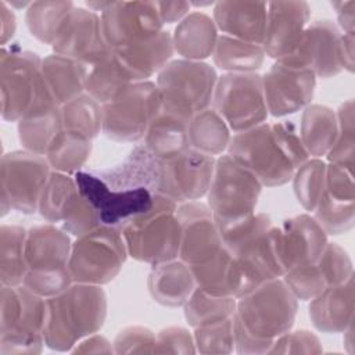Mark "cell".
Instances as JSON below:
<instances>
[{
  "label": "cell",
  "mask_w": 355,
  "mask_h": 355,
  "mask_svg": "<svg viewBox=\"0 0 355 355\" xmlns=\"http://www.w3.org/2000/svg\"><path fill=\"white\" fill-rule=\"evenodd\" d=\"M161 161L141 143L118 164L73 175L80 194L96 208L101 223L121 227L148 211L158 194Z\"/></svg>",
  "instance_id": "cell-1"
},
{
  "label": "cell",
  "mask_w": 355,
  "mask_h": 355,
  "mask_svg": "<svg viewBox=\"0 0 355 355\" xmlns=\"http://www.w3.org/2000/svg\"><path fill=\"white\" fill-rule=\"evenodd\" d=\"M226 153L266 187L291 182L295 169L311 158L293 121L263 122L233 133Z\"/></svg>",
  "instance_id": "cell-2"
},
{
  "label": "cell",
  "mask_w": 355,
  "mask_h": 355,
  "mask_svg": "<svg viewBox=\"0 0 355 355\" xmlns=\"http://www.w3.org/2000/svg\"><path fill=\"white\" fill-rule=\"evenodd\" d=\"M46 302L44 343L53 351L69 352L105 323L108 302L103 286L72 283Z\"/></svg>",
  "instance_id": "cell-3"
},
{
  "label": "cell",
  "mask_w": 355,
  "mask_h": 355,
  "mask_svg": "<svg viewBox=\"0 0 355 355\" xmlns=\"http://www.w3.org/2000/svg\"><path fill=\"white\" fill-rule=\"evenodd\" d=\"M176 208L173 200L157 194L148 211L119 227L130 258L153 266L179 257L180 225Z\"/></svg>",
  "instance_id": "cell-4"
},
{
  "label": "cell",
  "mask_w": 355,
  "mask_h": 355,
  "mask_svg": "<svg viewBox=\"0 0 355 355\" xmlns=\"http://www.w3.org/2000/svg\"><path fill=\"white\" fill-rule=\"evenodd\" d=\"M46 298L21 286H1L0 355H35L43 351Z\"/></svg>",
  "instance_id": "cell-5"
},
{
  "label": "cell",
  "mask_w": 355,
  "mask_h": 355,
  "mask_svg": "<svg viewBox=\"0 0 355 355\" xmlns=\"http://www.w3.org/2000/svg\"><path fill=\"white\" fill-rule=\"evenodd\" d=\"M128 257L121 229L101 225L72 241L68 269L73 283L104 286L119 275Z\"/></svg>",
  "instance_id": "cell-6"
},
{
  "label": "cell",
  "mask_w": 355,
  "mask_h": 355,
  "mask_svg": "<svg viewBox=\"0 0 355 355\" xmlns=\"http://www.w3.org/2000/svg\"><path fill=\"white\" fill-rule=\"evenodd\" d=\"M297 311V297L279 277L239 297L234 316L254 336L275 341L293 329Z\"/></svg>",
  "instance_id": "cell-7"
},
{
  "label": "cell",
  "mask_w": 355,
  "mask_h": 355,
  "mask_svg": "<svg viewBox=\"0 0 355 355\" xmlns=\"http://www.w3.org/2000/svg\"><path fill=\"white\" fill-rule=\"evenodd\" d=\"M262 183L227 153L216 157L207 204L215 222H232L255 212Z\"/></svg>",
  "instance_id": "cell-8"
},
{
  "label": "cell",
  "mask_w": 355,
  "mask_h": 355,
  "mask_svg": "<svg viewBox=\"0 0 355 355\" xmlns=\"http://www.w3.org/2000/svg\"><path fill=\"white\" fill-rule=\"evenodd\" d=\"M215 67L205 61L173 58L155 76L162 105L196 115L212 104L218 82Z\"/></svg>",
  "instance_id": "cell-9"
},
{
  "label": "cell",
  "mask_w": 355,
  "mask_h": 355,
  "mask_svg": "<svg viewBox=\"0 0 355 355\" xmlns=\"http://www.w3.org/2000/svg\"><path fill=\"white\" fill-rule=\"evenodd\" d=\"M161 104L155 82H133L103 105V133L114 141H140Z\"/></svg>",
  "instance_id": "cell-10"
},
{
  "label": "cell",
  "mask_w": 355,
  "mask_h": 355,
  "mask_svg": "<svg viewBox=\"0 0 355 355\" xmlns=\"http://www.w3.org/2000/svg\"><path fill=\"white\" fill-rule=\"evenodd\" d=\"M43 58L17 44L0 50V92L1 118L18 122L31 108L42 83Z\"/></svg>",
  "instance_id": "cell-11"
},
{
  "label": "cell",
  "mask_w": 355,
  "mask_h": 355,
  "mask_svg": "<svg viewBox=\"0 0 355 355\" xmlns=\"http://www.w3.org/2000/svg\"><path fill=\"white\" fill-rule=\"evenodd\" d=\"M211 107L225 119L233 133L266 122L269 112L261 75L258 72L222 73L218 78Z\"/></svg>",
  "instance_id": "cell-12"
},
{
  "label": "cell",
  "mask_w": 355,
  "mask_h": 355,
  "mask_svg": "<svg viewBox=\"0 0 355 355\" xmlns=\"http://www.w3.org/2000/svg\"><path fill=\"white\" fill-rule=\"evenodd\" d=\"M50 173L44 155L24 148L4 153L0 159V197L7 198L18 212L35 214Z\"/></svg>",
  "instance_id": "cell-13"
},
{
  "label": "cell",
  "mask_w": 355,
  "mask_h": 355,
  "mask_svg": "<svg viewBox=\"0 0 355 355\" xmlns=\"http://www.w3.org/2000/svg\"><path fill=\"white\" fill-rule=\"evenodd\" d=\"M100 19L112 50L150 40L164 31L155 1H110Z\"/></svg>",
  "instance_id": "cell-14"
},
{
  "label": "cell",
  "mask_w": 355,
  "mask_h": 355,
  "mask_svg": "<svg viewBox=\"0 0 355 355\" xmlns=\"http://www.w3.org/2000/svg\"><path fill=\"white\" fill-rule=\"evenodd\" d=\"M261 79L269 115L282 118L312 103L318 78L311 69L275 61Z\"/></svg>",
  "instance_id": "cell-15"
},
{
  "label": "cell",
  "mask_w": 355,
  "mask_h": 355,
  "mask_svg": "<svg viewBox=\"0 0 355 355\" xmlns=\"http://www.w3.org/2000/svg\"><path fill=\"white\" fill-rule=\"evenodd\" d=\"M215 157L187 148L184 153L161 161L158 194L176 204L205 197L215 168Z\"/></svg>",
  "instance_id": "cell-16"
},
{
  "label": "cell",
  "mask_w": 355,
  "mask_h": 355,
  "mask_svg": "<svg viewBox=\"0 0 355 355\" xmlns=\"http://www.w3.org/2000/svg\"><path fill=\"white\" fill-rule=\"evenodd\" d=\"M272 236L284 273L318 261L329 243L326 232L309 214H300L272 226Z\"/></svg>",
  "instance_id": "cell-17"
},
{
  "label": "cell",
  "mask_w": 355,
  "mask_h": 355,
  "mask_svg": "<svg viewBox=\"0 0 355 355\" xmlns=\"http://www.w3.org/2000/svg\"><path fill=\"white\" fill-rule=\"evenodd\" d=\"M340 37L341 32L333 21L318 19L309 22L293 54L279 61L311 69L316 78L327 79L337 76L343 72Z\"/></svg>",
  "instance_id": "cell-18"
},
{
  "label": "cell",
  "mask_w": 355,
  "mask_h": 355,
  "mask_svg": "<svg viewBox=\"0 0 355 355\" xmlns=\"http://www.w3.org/2000/svg\"><path fill=\"white\" fill-rule=\"evenodd\" d=\"M352 275L354 266L348 252L337 243H327L318 261L294 268L286 272L282 279L297 300L309 301Z\"/></svg>",
  "instance_id": "cell-19"
},
{
  "label": "cell",
  "mask_w": 355,
  "mask_h": 355,
  "mask_svg": "<svg viewBox=\"0 0 355 355\" xmlns=\"http://www.w3.org/2000/svg\"><path fill=\"white\" fill-rule=\"evenodd\" d=\"M51 49L53 53L76 60L86 67L111 51L103 35L100 14L78 6L69 12Z\"/></svg>",
  "instance_id": "cell-20"
},
{
  "label": "cell",
  "mask_w": 355,
  "mask_h": 355,
  "mask_svg": "<svg viewBox=\"0 0 355 355\" xmlns=\"http://www.w3.org/2000/svg\"><path fill=\"white\" fill-rule=\"evenodd\" d=\"M176 215L180 225L178 258L184 263L189 266L200 263L223 247L214 214L208 204L200 200L178 204Z\"/></svg>",
  "instance_id": "cell-21"
},
{
  "label": "cell",
  "mask_w": 355,
  "mask_h": 355,
  "mask_svg": "<svg viewBox=\"0 0 355 355\" xmlns=\"http://www.w3.org/2000/svg\"><path fill=\"white\" fill-rule=\"evenodd\" d=\"M309 18L311 6L306 1H268L266 29L262 42L266 57L279 61L293 54Z\"/></svg>",
  "instance_id": "cell-22"
},
{
  "label": "cell",
  "mask_w": 355,
  "mask_h": 355,
  "mask_svg": "<svg viewBox=\"0 0 355 355\" xmlns=\"http://www.w3.org/2000/svg\"><path fill=\"white\" fill-rule=\"evenodd\" d=\"M18 140L24 150L46 155L62 129L61 105L44 82L28 112L17 122Z\"/></svg>",
  "instance_id": "cell-23"
},
{
  "label": "cell",
  "mask_w": 355,
  "mask_h": 355,
  "mask_svg": "<svg viewBox=\"0 0 355 355\" xmlns=\"http://www.w3.org/2000/svg\"><path fill=\"white\" fill-rule=\"evenodd\" d=\"M268 1L222 0L212 8V19L222 35L262 44Z\"/></svg>",
  "instance_id": "cell-24"
},
{
  "label": "cell",
  "mask_w": 355,
  "mask_h": 355,
  "mask_svg": "<svg viewBox=\"0 0 355 355\" xmlns=\"http://www.w3.org/2000/svg\"><path fill=\"white\" fill-rule=\"evenodd\" d=\"M71 248V236L54 223L47 222L28 229L25 240L28 270L49 272L67 269Z\"/></svg>",
  "instance_id": "cell-25"
},
{
  "label": "cell",
  "mask_w": 355,
  "mask_h": 355,
  "mask_svg": "<svg viewBox=\"0 0 355 355\" xmlns=\"http://www.w3.org/2000/svg\"><path fill=\"white\" fill-rule=\"evenodd\" d=\"M114 53L132 82H144L157 76L173 60L175 50L171 32L164 29L150 40L114 49Z\"/></svg>",
  "instance_id": "cell-26"
},
{
  "label": "cell",
  "mask_w": 355,
  "mask_h": 355,
  "mask_svg": "<svg viewBox=\"0 0 355 355\" xmlns=\"http://www.w3.org/2000/svg\"><path fill=\"white\" fill-rule=\"evenodd\" d=\"M309 318L322 333H343L354 323V275L309 300Z\"/></svg>",
  "instance_id": "cell-27"
},
{
  "label": "cell",
  "mask_w": 355,
  "mask_h": 355,
  "mask_svg": "<svg viewBox=\"0 0 355 355\" xmlns=\"http://www.w3.org/2000/svg\"><path fill=\"white\" fill-rule=\"evenodd\" d=\"M191 118L193 115L161 104L159 111L144 135L143 144L159 161H165L184 153L190 148L189 126Z\"/></svg>",
  "instance_id": "cell-28"
},
{
  "label": "cell",
  "mask_w": 355,
  "mask_h": 355,
  "mask_svg": "<svg viewBox=\"0 0 355 355\" xmlns=\"http://www.w3.org/2000/svg\"><path fill=\"white\" fill-rule=\"evenodd\" d=\"M196 287L190 266L179 258L153 265L147 277L151 298L162 306H183Z\"/></svg>",
  "instance_id": "cell-29"
},
{
  "label": "cell",
  "mask_w": 355,
  "mask_h": 355,
  "mask_svg": "<svg viewBox=\"0 0 355 355\" xmlns=\"http://www.w3.org/2000/svg\"><path fill=\"white\" fill-rule=\"evenodd\" d=\"M171 36L175 54L184 60L204 61L212 55L219 31L211 15L197 10L176 24Z\"/></svg>",
  "instance_id": "cell-30"
},
{
  "label": "cell",
  "mask_w": 355,
  "mask_h": 355,
  "mask_svg": "<svg viewBox=\"0 0 355 355\" xmlns=\"http://www.w3.org/2000/svg\"><path fill=\"white\" fill-rule=\"evenodd\" d=\"M196 286L216 297H234L240 291V270L234 257L222 247L208 259L191 265Z\"/></svg>",
  "instance_id": "cell-31"
},
{
  "label": "cell",
  "mask_w": 355,
  "mask_h": 355,
  "mask_svg": "<svg viewBox=\"0 0 355 355\" xmlns=\"http://www.w3.org/2000/svg\"><path fill=\"white\" fill-rule=\"evenodd\" d=\"M42 75L60 105L85 93L87 67L76 60L51 53L42 61Z\"/></svg>",
  "instance_id": "cell-32"
},
{
  "label": "cell",
  "mask_w": 355,
  "mask_h": 355,
  "mask_svg": "<svg viewBox=\"0 0 355 355\" xmlns=\"http://www.w3.org/2000/svg\"><path fill=\"white\" fill-rule=\"evenodd\" d=\"M298 132L309 157H324L338 132L336 111L327 105L311 103L302 110Z\"/></svg>",
  "instance_id": "cell-33"
},
{
  "label": "cell",
  "mask_w": 355,
  "mask_h": 355,
  "mask_svg": "<svg viewBox=\"0 0 355 355\" xmlns=\"http://www.w3.org/2000/svg\"><path fill=\"white\" fill-rule=\"evenodd\" d=\"M211 57L214 65L223 73H245L257 72L262 67L266 54L262 44L219 33Z\"/></svg>",
  "instance_id": "cell-34"
},
{
  "label": "cell",
  "mask_w": 355,
  "mask_h": 355,
  "mask_svg": "<svg viewBox=\"0 0 355 355\" xmlns=\"http://www.w3.org/2000/svg\"><path fill=\"white\" fill-rule=\"evenodd\" d=\"M232 133L225 119L209 107L193 115L190 121V148L216 158V155L219 157L227 151Z\"/></svg>",
  "instance_id": "cell-35"
},
{
  "label": "cell",
  "mask_w": 355,
  "mask_h": 355,
  "mask_svg": "<svg viewBox=\"0 0 355 355\" xmlns=\"http://www.w3.org/2000/svg\"><path fill=\"white\" fill-rule=\"evenodd\" d=\"M130 83L133 82L111 49L107 55L87 67L85 93L104 105L114 100Z\"/></svg>",
  "instance_id": "cell-36"
},
{
  "label": "cell",
  "mask_w": 355,
  "mask_h": 355,
  "mask_svg": "<svg viewBox=\"0 0 355 355\" xmlns=\"http://www.w3.org/2000/svg\"><path fill=\"white\" fill-rule=\"evenodd\" d=\"M28 230L18 225L0 227V283L1 286H21L28 273L25 259V240Z\"/></svg>",
  "instance_id": "cell-37"
},
{
  "label": "cell",
  "mask_w": 355,
  "mask_h": 355,
  "mask_svg": "<svg viewBox=\"0 0 355 355\" xmlns=\"http://www.w3.org/2000/svg\"><path fill=\"white\" fill-rule=\"evenodd\" d=\"M73 7L72 1H32L25 10L29 33L39 42L53 46Z\"/></svg>",
  "instance_id": "cell-38"
},
{
  "label": "cell",
  "mask_w": 355,
  "mask_h": 355,
  "mask_svg": "<svg viewBox=\"0 0 355 355\" xmlns=\"http://www.w3.org/2000/svg\"><path fill=\"white\" fill-rule=\"evenodd\" d=\"M62 129L69 133L96 139L103 133V105L87 93L61 105Z\"/></svg>",
  "instance_id": "cell-39"
},
{
  "label": "cell",
  "mask_w": 355,
  "mask_h": 355,
  "mask_svg": "<svg viewBox=\"0 0 355 355\" xmlns=\"http://www.w3.org/2000/svg\"><path fill=\"white\" fill-rule=\"evenodd\" d=\"M78 194L79 189L72 175L51 171L42 190L37 212L49 223H61Z\"/></svg>",
  "instance_id": "cell-40"
},
{
  "label": "cell",
  "mask_w": 355,
  "mask_h": 355,
  "mask_svg": "<svg viewBox=\"0 0 355 355\" xmlns=\"http://www.w3.org/2000/svg\"><path fill=\"white\" fill-rule=\"evenodd\" d=\"M92 150L93 140L62 130L44 157L51 171L73 176L85 168Z\"/></svg>",
  "instance_id": "cell-41"
},
{
  "label": "cell",
  "mask_w": 355,
  "mask_h": 355,
  "mask_svg": "<svg viewBox=\"0 0 355 355\" xmlns=\"http://www.w3.org/2000/svg\"><path fill=\"white\" fill-rule=\"evenodd\" d=\"M236 302L237 298L234 297H216L196 287L183 305V315L189 326L194 329L233 316L236 313Z\"/></svg>",
  "instance_id": "cell-42"
},
{
  "label": "cell",
  "mask_w": 355,
  "mask_h": 355,
  "mask_svg": "<svg viewBox=\"0 0 355 355\" xmlns=\"http://www.w3.org/2000/svg\"><path fill=\"white\" fill-rule=\"evenodd\" d=\"M326 162L322 158H309L298 166L291 178L294 194L305 211L312 212L324 191Z\"/></svg>",
  "instance_id": "cell-43"
},
{
  "label": "cell",
  "mask_w": 355,
  "mask_h": 355,
  "mask_svg": "<svg viewBox=\"0 0 355 355\" xmlns=\"http://www.w3.org/2000/svg\"><path fill=\"white\" fill-rule=\"evenodd\" d=\"M338 132L337 137L324 155L329 164L341 165L354 171L355 166V122H354V101H344L336 111Z\"/></svg>",
  "instance_id": "cell-44"
},
{
  "label": "cell",
  "mask_w": 355,
  "mask_h": 355,
  "mask_svg": "<svg viewBox=\"0 0 355 355\" xmlns=\"http://www.w3.org/2000/svg\"><path fill=\"white\" fill-rule=\"evenodd\" d=\"M311 215L327 236L347 233L354 227L355 201L336 200L323 191Z\"/></svg>",
  "instance_id": "cell-45"
},
{
  "label": "cell",
  "mask_w": 355,
  "mask_h": 355,
  "mask_svg": "<svg viewBox=\"0 0 355 355\" xmlns=\"http://www.w3.org/2000/svg\"><path fill=\"white\" fill-rule=\"evenodd\" d=\"M196 351L204 355L234 351V315L218 322L201 324L193 331Z\"/></svg>",
  "instance_id": "cell-46"
},
{
  "label": "cell",
  "mask_w": 355,
  "mask_h": 355,
  "mask_svg": "<svg viewBox=\"0 0 355 355\" xmlns=\"http://www.w3.org/2000/svg\"><path fill=\"white\" fill-rule=\"evenodd\" d=\"M61 225L69 236H73L76 239L93 232L103 223L96 208L79 191V194L68 208Z\"/></svg>",
  "instance_id": "cell-47"
},
{
  "label": "cell",
  "mask_w": 355,
  "mask_h": 355,
  "mask_svg": "<svg viewBox=\"0 0 355 355\" xmlns=\"http://www.w3.org/2000/svg\"><path fill=\"white\" fill-rule=\"evenodd\" d=\"M72 283H73L72 276L69 273V269L67 268L61 270H49V272L28 270L22 284L36 295H40L47 300L62 293Z\"/></svg>",
  "instance_id": "cell-48"
},
{
  "label": "cell",
  "mask_w": 355,
  "mask_h": 355,
  "mask_svg": "<svg viewBox=\"0 0 355 355\" xmlns=\"http://www.w3.org/2000/svg\"><path fill=\"white\" fill-rule=\"evenodd\" d=\"M155 337L146 326H126L112 341L114 354H155Z\"/></svg>",
  "instance_id": "cell-49"
},
{
  "label": "cell",
  "mask_w": 355,
  "mask_h": 355,
  "mask_svg": "<svg viewBox=\"0 0 355 355\" xmlns=\"http://www.w3.org/2000/svg\"><path fill=\"white\" fill-rule=\"evenodd\" d=\"M323 351L319 337L305 329L288 330L275 338L269 354H320Z\"/></svg>",
  "instance_id": "cell-50"
},
{
  "label": "cell",
  "mask_w": 355,
  "mask_h": 355,
  "mask_svg": "<svg viewBox=\"0 0 355 355\" xmlns=\"http://www.w3.org/2000/svg\"><path fill=\"white\" fill-rule=\"evenodd\" d=\"M193 333L182 326L161 329L155 337V354H196Z\"/></svg>",
  "instance_id": "cell-51"
},
{
  "label": "cell",
  "mask_w": 355,
  "mask_h": 355,
  "mask_svg": "<svg viewBox=\"0 0 355 355\" xmlns=\"http://www.w3.org/2000/svg\"><path fill=\"white\" fill-rule=\"evenodd\" d=\"M324 193L336 200L355 201L354 171L326 162Z\"/></svg>",
  "instance_id": "cell-52"
},
{
  "label": "cell",
  "mask_w": 355,
  "mask_h": 355,
  "mask_svg": "<svg viewBox=\"0 0 355 355\" xmlns=\"http://www.w3.org/2000/svg\"><path fill=\"white\" fill-rule=\"evenodd\" d=\"M273 341L261 338L248 331L234 316V351L244 355L269 354Z\"/></svg>",
  "instance_id": "cell-53"
},
{
  "label": "cell",
  "mask_w": 355,
  "mask_h": 355,
  "mask_svg": "<svg viewBox=\"0 0 355 355\" xmlns=\"http://www.w3.org/2000/svg\"><path fill=\"white\" fill-rule=\"evenodd\" d=\"M155 6L164 25L179 24L191 11L190 1H155Z\"/></svg>",
  "instance_id": "cell-54"
},
{
  "label": "cell",
  "mask_w": 355,
  "mask_h": 355,
  "mask_svg": "<svg viewBox=\"0 0 355 355\" xmlns=\"http://www.w3.org/2000/svg\"><path fill=\"white\" fill-rule=\"evenodd\" d=\"M69 352L72 354H114L112 343L101 334H92L80 340Z\"/></svg>",
  "instance_id": "cell-55"
},
{
  "label": "cell",
  "mask_w": 355,
  "mask_h": 355,
  "mask_svg": "<svg viewBox=\"0 0 355 355\" xmlns=\"http://www.w3.org/2000/svg\"><path fill=\"white\" fill-rule=\"evenodd\" d=\"M337 17V28L341 33H352L355 31V0H340L331 3Z\"/></svg>",
  "instance_id": "cell-56"
},
{
  "label": "cell",
  "mask_w": 355,
  "mask_h": 355,
  "mask_svg": "<svg viewBox=\"0 0 355 355\" xmlns=\"http://www.w3.org/2000/svg\"><path fill=\"white\" fill-rule=\"evenodd\" d=\"M17 31V18L14 10L7 4L6 0H0V43L1 47L14 37Z\"/></svg>",
  "instance_id": "cell-57"
},
{
  "label": "cell",
  "mask_w": 355,
  "mask_h": 355,
  "mask_svg": "<svg viewBox=\"0 0 355 355\" xmlns=\"http://www.w3.org/2000/svg\"><path fill=\"white\" fill-rule=\"evenodd\" d=\"M355 33H341L340 37V61L343 71L354 72L355 67Z\"/></svg>",
  "instance_id": "cell-58"
},
{
  "label": "cell",
  "mask_w": 355,
  "mask_h": 355,
  "mask_svg": "<svg viewBox=\"0 0 355 355\" xmlns=\"http://www.w3.org/2000/svg\"><path fill=\"white\" fill-rule=\"evenodd\" d=\"M344 348L349 355H354L355 352V344H354V323H351L344 331Z\"/></svg>",
  "instance_id": "cell-59"
},
{
  "label": "cell",
  "mask_w": 355,
  "mask_h": 355,
  "mask_svg": "<svg viewBox=\"0 0 355 355\" xmlns=\"http://www.w3.org/2000/svg\"><path fill=\"white\" fill-rule=\"evenodd\" d=\"M7 1V0H6ZM32 1H7V4L12 8V10H26L31 6Z\"/></svg>",
  "instance_id": "cell-60"
},
{
  "label": "cell",
  "mask_w": 355,
  "mask_h": 355,
  "mask_svg": "<svg viewBox=\"0 0 355 355\" xmlns=\"http://www.w3.org/2000/svg\"><path fill=\"white\" fill-rule=\"evenodd\" d=\"M214 4H215L214 1H190V6L200 8V11H201V8L208 7V6H212V7H214Z\"/></svg>",
  "instance_id": "cell-61"
}]
</instances>
